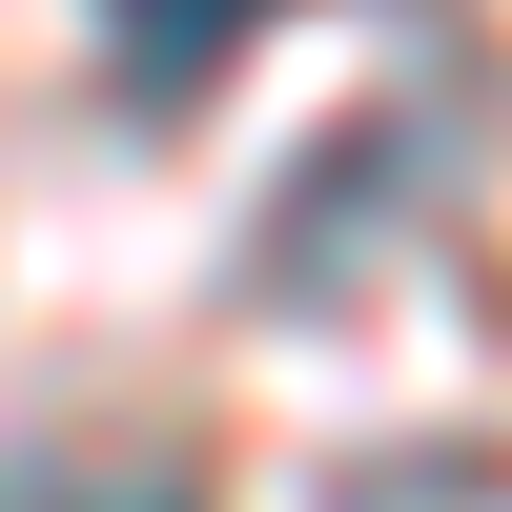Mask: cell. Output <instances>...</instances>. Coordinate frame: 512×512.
<instances>
[{
    "mask_svg": "<svg viewBox=\"0 0 512 512\" xmlns=\"http://www.w3.org/2000/svg\"><path fill=\"white\" fill-rule=\"evenodd\" d=\"M103 21H123V103H144V123H185L205 82L246 62V21H267V0H103Z\"/></svg>",
    "mask_w": 512,
    "mask_h": 512,
    "instance_id": "6da1fadb",
    "label": "cell"
},
{
    "mask_svg": "<svg viewBox=\"0 0 512 512\" xmlns=\"http://www.w3.org/2000/svg\"><path fill=\"white\" fill-rule=\"evenodd\" d=\"M0 512H205L185 451H0Z\"/></svg>",
    "mask_w": 512,
    "mask_h": 512,
    "instance_id": "7a4b0ae2",
    "label": "cell"
}]
</instances>
